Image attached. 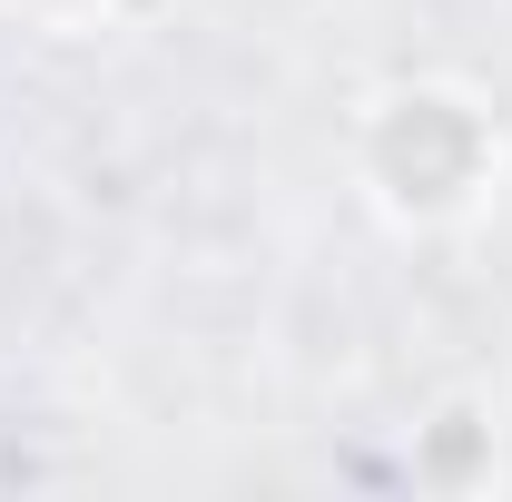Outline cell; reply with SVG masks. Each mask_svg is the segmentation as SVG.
<instances>
[{"instance_id": "7a4b0ae2", "label": "cell", "mask_w": 512, "mask_h": 502, "mask_svg": "<svg viewBox=\"0 0 512 502\" xmlns=\"http://www.w3.org/2000/svg\"><path fill=\"white\" fill-rule=\"evenodd\" d=\"M414 483L424 493H483L493 473H503V424H493V404H434L424 424H414Z\"/></svg>"}, {"instance_id": "6da1fadb", "label": "cell", "mask_w": 512, "mask_h": 502, "mask_svg": "<svg viewBox=\"0 0 512 502\" xmlns=\"http://www.w3.org/2000/svg\"><path fill=\"white\" fill-rule=\"evenodd\" d=\"M345 158H355V188L375 217H394L404 237H444V227H473L503 197L512 138H503V109L473 79L414 69V79H384L355 109Z\"/></svg>"}, {"instance_id": "3957f363", "label": "cell", "mask_w": 512, "mask_h": 502, "mask_svg": "<svg viewBox=\"0 0 512 502\" xmlns=\"http://www.w3.org/2000/svg\"><path fill=\"white\" fill-rule=\"evenodd\" d=\"M20 30H60V40H79V30H109L119 20V0H0Z\"/></svg>"}]
</instances>
